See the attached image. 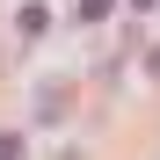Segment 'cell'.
<instances>
[{"mask_svg": "<svg viewBox=\"0 0 160 160\" xmlns=\"http://www.w3.org/2000/svg\"><path fill=\"white\" fill-rule=\"evenodd\" d=\"M146 66H153V80H160V44H153V58H146Z\"/></svg>", "mask_w": 160, "mask_h": 160, "instance_id": "cell-1", "label": "cell"}]
</instances>
